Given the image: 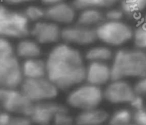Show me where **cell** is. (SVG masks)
<instances>
[{"instance_id":"cell-32","label":"cell","mask_w":146,"mask_h":125,"mask_svg":"<svg viewBox=\"0 0 146 125\" xmlns=\"http://www.w3.org/2000/svg\"><path fill=\"white\" fill-rule=\"evenodd\" d=\"M12 115L7 111H0V125H9L10 124Z\"/></svg>"},{"instance_id":"cell-28","label":"cell","mask_w":146,"mask_h":125,"mask_svg":"<svg viewBox=\"0 0 146 125\" xmlns=\"http://www.w3.org/2000/svg\"><path fill=\"white\" fill-rule=\"evenodd\" d=\"M133 89L136 95L146 97V76L138 79L137 82L134 84Z\"/></svg>"},{"instance_id":"cell-31","label":"cell","mask_w":146,"mask_h":125,"mask_svg":"<svg viewBox=\"0 0 146 125\" xmlns=\"http://www.w3.org/2000/svg\"><path fill=\"white\" fill-rule=\"evenodd\" d=\"M130 106L134 109V110H139V109L145 108L144 107V99L142 96H139V95H136L131 99V101L129 102Z\"/></svg>"},{"instance_id":"cell-5","label":"cell","mask_w":146,"mask_h":125,"mask_svg":"<svg viewBox=\"0 0 146 125\" xmlns=\"http://www.w3.org/2000/svg\"><path fill=\"white\" fill-rule=\"evenodd\" d=\"M97 39L107 46L119 47L130 41L133 36V30L122 21L104 20L95 28Z\"/></svg>"},{"instance_id":"cell-3","label":"cell","mask_w":146,"mask_h":125,"mask_svg":"<svg viewBox=\"0 0 146 125\" xmlns=\"http://www.w3.org/2000/svg\"><path fill=\"white\" fill-rule=\"evenodd\" d=\"M30 22L24 13L0 4V37L5 39H22L29 35Z\"/></svg>"},{"instance_id":"cell-27","label":"cell","mask_w":146,"mask_h":125,"mask_svg":"<svg viewBox=\"0 0 146 125\" xmlns=\"http://www.w3.org/2000/svg\"><path fill=\"white\" fill-rule=\"evenodd\" d=\"M15 54L14 48L11 45L10 41L8 39H5L0 37V58L5 56H9V55Z\"/></svg>"},{"instance_id":"cell-35","label":"cell","mask_w":146,"mask_h":125,"mask_svg":"<svg viewBox=\"0 0 146 125\" xmlns=\"http://www.w3.org/2000/svg\"><path fill=\"white\" fill-rule=\"evenodd\" d=\"M123 125H136V124H134V123H128V124H123Z\"/></svg>"},{"instance_id":"cell-15","label":"cell","mask_w":146,"mask_h":125,"mask_svg":"<svg viewBox=\"0 0 146 125\" xmlns=\"http://www.w3.org/2000/svg\"><path fill=\"white\" fill-rule=\"evenodd\" d=\"M21 71L23 78L36 79L46 77V61L37 58L26 59L21 63Z\"/></svg>"},{"instance_id":"cell-14","label":"cell","mask_w":146,"mask_h":125,"mask_svg":"<svg viewBox=\"0 0 146 125\" xmlns=\"http://www.w3.org/2000/svg\"><path fill=\"white\" fill-rule=\"evenodd\" d=\"M62 108V105L52 101L33 103L32 109L29 113V118L33 123L38 125H48L52 122L55 114Z\"/></svg>"},{"instance_id":"cell-12","label":"cell","mask_w":146,"mask_h":125,"mask_svg":"<svg viewBox=\"0 0 146 125\" xmlns=\"http://www.w3.org/2000/svg\"><path fill=\"white\" fill-rule=\"evenodd\" d=\"M77 10L72 3L66 1L55 3L46 7L45 19L58 25H70L77 18Z\"/></svg>"},{"instance_id":"cell-20","label":"cell","mask_w":146,"mask_h":125,"mask_svg":"<svg viewBox=\"0 0 146 125\" xmlns=\"http://www.w3.org/2000/svg\"><path fill=\"white\" fill-rule=\"evenodd\" d=\"M119 0H72L73 6L76 10H83V9H109L114 7Z\"/></svg>"},{"instance_id":"cell-21","label":"cell","mask_w":146,"mask_h":125,"mask_svg":"<svg viewBox=\"0 0 146 125\" xmlns=\"http://www.w3.org/2000/svg\"><path fill=\"white\" fill-rule=\"evenodd\" d=\"M146 7V0H120V8L129 18L136 17Z\"/></svg>"},{"instance_id":"cell-34","label":"cell","mask_w":146,"mask_h":125,"mask_svg":"<svg viewBox=\"0 0 146 125\" xmlns=\"http://www.w3.org/2000/svg\"><path fill=\"white\" fill-rule=\"evenodd\" d=\"M40 1L43 3V4H45V5H47V6H49V5L55 4V3L62 2V1H65V0H40Z\"/></svg>"},{"instance_id":"cell-17","label":"cell","mask_w":146,"mask_h":125,"mask_svg":"<svg viewBox=\"0 0 146 125\" xmlns=\"http://www.w3.org/2000/svg\"><path fill=\"white\" fill-rule=\"evenodd\" d=\"M14 53L18 58L23 60L31 58H37L41 55L40 44L33 38H22L17 43Z\"/></svg>"},{"instance_id":"cell-9","label":"cell","mask_w":146,"mask_h":125,"mask_svg":"<svg viewBox=\"0 0 146 125\" xmlns=\"http://www.w3.org/2000/svg\"><path fill=\"white\" fill-rule=\"evenodd\" d=\"M61 40L71 46H88L97 39L95 28H90L78 23L65 26L61 31Z\"/></svg>"},{"instance_id":"cell-10","label":"cell","mask_w":146,"mask_h":125,"mask_svg":"<svg viewBox=\"0 0 146 125\" xmlns=\"http://www.w3.org/2000/svg\"><path fill=\"white\" fill-rule=\"evenodd\" d=\"M135 96L133 86L124 79L111 80L103 90V97L106 101L113 104L129 103Z\"/></svg>"},{"instance_id":"cell-16","label":"cell","mask_w":146,"mask_h":125,"mask_svg":"<svg viewBox=\"0 0 146 125\" xmlns=\"http://www.w3.org/2000/svg\"><path fill=\"white\" fill-rule=\"evenodd\" d=\"M109 120V114L98 107L80 111L75 118L76 124L81 125H102Z\"/></svg>"},{"instance_id":"cell-24","label":"cell","mask_w":146,"mask_h":125,"mask_svg":"<svg viewBox=\"0 0 146 125\" xmlns=\"http://www.w3.org/2000/svg\"><path fill=\"white\" fill-rule=\"evenodd\" d=\"M132 39L136 49L146 50V23H143L134 29Z\"/></svg>"},{"instance_id":"cell-4","label":"cell","mask_w":146,"mask_h":125,"mask_svg":"<svg viewBox=\"0 0 146 125\" xmlns=\"http://www.w3.org/2000/svg\"><path fill=\"white\" fill-rule=\"evenodd\" d=\"M103 99V90L101 87L86 82L71 89L67 96V104L74 109L83 111L98 107Z\"/></svg>"},{"instance_id":"cell-19","label":"cell","mask_w":146,"mask_h":125,"mask_svg":"<svg viewBox=\"0 0 146 125\" xmlns=\"http://www.w3.org/2000/svg\"><path fill=\"white\" fill-rule=\"evenodd\" d=\"M114 54L108 46H92L86 51L85 58L88 62H105L112 60Z\"/></svg>"},{"instance_id":"cell-18","label":"cell","mask_w":146,"mask_h":125,"mask_svg":"<svg viewBox=\"0 0 146 125\" xmlns=\"http://www.w3.org/2000/svg\"><path fill=\"white\" fill-rule=\"evenodd\" d=\"M104 20H105V16L100 9L90 8L80 10V13L76 18L77 21L76 23L86 27H90V28H96Z\"/></svg>"},{"instance_id":"cell-26","label":"cell","mask_w":146,"mask_h":125,"mask_svg":"<svg viewBox=\"0 0 146 125\" xmlns=\"http://www.w3.org/2000/svg\"><path fill=\"white\" fill-rule=\"evenodd\" d=\"M105 20L107 21H122L124 18V13L121 10V8H115V7H111V8L107 9L105 13Z\"/></svg>"},{"instance_id":"cell-6","label":"cell","mask_w":146,"mask_h":125,"mask_svg":"<svg viewBox=\"0 0 146 125\" xmlns=\"http://www.w3.org/2000/svg\"><path fill=\"white\" fill-rule=\"evenodd\" d=\"M19 89L32 103L52 101L56 98L59 91L47 77L36 79L24 78Z\"/></svg>"},{"instance_id":"cell-7","label":"cell","mask_w":146,"mask_h":125,"mask_svg":"<svg viewBox=\"0 0 146 125\" xmlns=\"http://www.w3.org/2000/svg\"><path fill=\"white\" fill-rule=\"evenodd\" d=\"M33 103L19 88L0 89V108L10 114L29 116Z\"/></svg>"},{"instance_id":"cell-11","label":"cell","mask_w":146,"mask_h":125,"mask_svg":"<svg viewBox=\"0 0 146 125\" xmlns=\"http://www.w3.org/2000/svg\"><path fill=\"white\" fill-rule=\"evenodd\" d=\"M61 31L58 24L49 20H41L30 26L29 35L39 44H52L61 39Z\"/></svg>"},{"instance_id":"cell-25","label":"cell","mask_w":146,"mask_h":125,"mask_svg":"<svg viewBox=\"0 0 146 125\" xmlns=\"http://www.w3.org/2000/svg\"><path fill=\"white\" fill-rule=\"evenodd\" d=\"M74 119L69 114L68 110L62 106V108L55 114L52 122L54 125H74Z\"/></svg>"},{"instance_id":"cell-8","label":"cell","mask_w":146,"mask_h":125,"mask_svg":"<svg viewBox=\"0 0 146 125\" xmlns=\"http://www.w3.org/2000/svg\"><path fill=\"white\" fill-rule=\"evenodd\" d=\"M23 79L21 63L16 55L0 58V89L19 88Z\"/></svg>"},{"instance_id":"cell-30","label":"cell","mask_w":146,"mask_h":125,"mask_svg":"<svg viewBox=\"0 0 146 125\" xmlns=\"http://www.w3.org/2000/svg\"><path fill=\"white\" fill-rule=\"evenodd\" d=\"M32 120L26 115H15L12 116L9 125H32Z\"/></svg>"},{"instance_id":"cell-29","label":"cell","mask_w":146,"mask_h":125,"mask_svg":"<svg viewBox=\"0 0 146 125\" xmlns=\"http://www.w3.org/2000/svg\"><path fill=\"white\" fill-rule=\"evenodd\" d=\"M133 123L136 125H146V108L134 110Z\"/></svg>"},{"instance_id":"cell-13","label":"cell","mask_w":146,"mask_h":125,"mask_svg":"<svg viewBox=\"0 0 146 125\" xmlns=\"http://www.w3.org/2000/svg\"><path fill=\"white\" fill-rule=\"evenodd\" d=\"M112 80L111 67L105 62H88L86 65L85 82L102 87Z\"/></svg>"},{"instance_id":"cell-23","label":"cell","mask_w":146,"mask_h":125,"mask_svg":"<svg viewBox=\"0 0 146 125\" xmlns=\"http://www.w3.org/2000/svg\"><path fill=\"white\" fill-rule=\"evenodd\" d=\"M23 13L29 22L35 23L44 20L45 15H46V8H43L38 5H29L25 8Z\"/></svg>"},{"instance_id":"cell-36","label":"cell","mask_w":146,"mask_h":125,"mask_svg":"<svg viewBox=\"0 0 146 125\" xmlns=\"http://www.w3.org/2000/svg\"><path fill=\"white\" fill-rule=\"evenodd\" d=\"M144 23H146V15H145V17H144Z\"/></svg>"},{"instance_id":"cell-22","label":"cell","mask_w":146,"mask_h":125,"mask_svg":"<svg viewBox=\"0 0 146 125\" xmlns=\"http://www.w3.org/2000/svg\"><path fill=\"white\" fill-rule=\"evenodd\" d=\"M109 125H123L133 121V112L126 108L116 110L111 116H109Z\"/></svg>"},{"instance_id":"cell-37","label":"cell","mask_w":146,"mask_h":125,"mask_svg":"<svg viewBox=\"0 0 146 125\" xmlns=\"http://www.w3.org/2000/svg\"><path fill=\"white\" fill-rule=\"evenodd\" d=\"M74 125H81V124H76V123H75V124H74Z\"/></svg>"},{"instance_id":"cell-33","label":"cell","mask_w":146,"mask_h":125,"mask_svg":"<svg viewBox=\"0 0 146 125\" xmlns=\"http://www.w3.org/2000/svg\"><path fill=\"white\" fill-rule=\"evenodd\" d=\"M1 1L8 5H19V4H23V3L30 2L32 0H1Z\"/></svg>"},{"instance_id":"cell-1","label":"cell","mask_w":146,"mask_h":125,"mask_svg":"<svg viewBox=\"0 0 146 125\" xmlns=\"http://www.w3.org/2000/svg\"><path fill=\"white\" fill-rule=\"evenodd\" d=\"M45 61L46 77L59 90H69L85 81V58L74 46L57 44Z\"/></svg>"},{"instance_id":"cell-2","label":"cell","mask_w":146,"mask_h":125,"mask_svg":"<svg viewBox=\"0 0 146 125\" xmlns=\"http://www.w3.org/2000/svg\"><path fill=\"white\" fill-rule=\"evenodd\" d=\"M112 80L146 76V52L139 49H120L112 58Z\"/></svg>"}]
</instances>
